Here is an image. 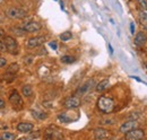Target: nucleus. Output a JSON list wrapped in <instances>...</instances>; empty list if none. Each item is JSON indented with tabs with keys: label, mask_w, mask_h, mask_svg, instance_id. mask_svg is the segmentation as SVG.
<instances>
[{
	"label": "nucleus",
	"mask_w": 147,
	"mask_h": 140,
	"mask_svg": "<svg viewBox=\"0 0 147 140\" xmlns=\"http://www.w3.org/2000/svg\"><path fill=\"white\" fill-rule=\"evenodd\" d=\"M125 135H126V139L128 140H140L145 137V131L143 129L135 128V129L130 130Z\"/></svg>",
	"instance_id": "39448f33"
},
{
	"label": "nucleus",
	"mask_w": 147,
	"mask_h": 140,
	"mask_svg": "<svg viewBox=\"0 0 147 140\" xmlns=\"http://www.w3.org/2000/svg\"><path fill=\"white\" fill-rule=\"evenodd\" d=\"M5 106H6L5 101L3 100H0V108H5Z\"/></svg>",
	"instance_id": "2f4dec72"
},
{
	"label": "nucleus",
	"mask_w": 147,
	"mask_h": 140,
	"mask_svg": "<svg viewBox=\"0 0 147 140\" xmlns=\"http://www.w3.org/2000/svg\"><path fill=\"white\" fill-rule=\"evenodd\" d=\"M6 63H7V60H6V58H0V68L5 67V66H6Z\"/></svg>",
	"instance_id": "cd10ccee"
},
{
	"label": "nucleus",
	"mask_w": 147,
	"mask_h": 140,
	"mask_svg": "<svg viewBox=\"0 0 147 140\" xmlns=\"http://www.w3.org/2000/svg\"><path fill=\"white\" fill-rule=\"evenodd\" d=\"M60 5H61V9L63 10V2H62V1H60Z\"/></svg>",
	"instance_id": "f704fd0d"
},
{
	"label": "nucleus",
	"mask_w": 147,
	"mask_h": 140,
	"mask_svg": "<svg viewBox=\"0 0 147 140\" xmlns=\"http://www.w3.org/2000/svg\"><path fill=\"white\" fill-rule=\"evenodd\" d=\"M100 123L103 124V125H112V124L115 123V120H114V119H111V118H105V119L101 120Z\"/></svg>",
	"instance_id": "5701e85b"
},
{
	"label": "nucleus",
	"mask_w": 147,
	"mask_h": 140,
	"mask_svg": "<svg viewBox=\"0 0 147 140\" xmlns=\"http://www.w3.org/2000/svg\"><path fill=\"white\" fill-rule=\"evenodd\" d=\"M138 19L140 25L144 27V30L147 31V10H140L138 14Z\"/></svg>",
	"instance_id": "dca6fc26"
},
{
	"label": "nucleus",
	"mask_w": 147,
	"mask_h": 140,
	"mask_svg": "<svg viewBox=\"0 0 147 140\" xmlns=\"http://www.w3.org/2000/svg\"><path fill=\"white\" fill-rule=\"evenodd\" d=\"M24 60H25V63L31 65V63L33 62V57H32V55H27V57L24 58Z\"/></svg>",
	"instance_id": "a878e982"
},
{
	"label": "nucleus",
	"mask_w": 147,
	"mask_h": 140,
	"mask_svg": "<svg viewBox=\"0 0 147 140\" xmlns=\"http://www.w3.org/2000/svg\"><path fill=\"white\" fill-rule=\"evenodd\" d=\"M146 68H147V63H146Z\"/></svg>",
	"instance_id": "e433bc0d"
},
{
	"label": "nucleus",
	"mask_w": 147,
	"mask_h": 140,
	"mask_svg": "<svg viewBox=\"0 0 147 140\" xmlns=\"http://www.w3.org/2000/svg\"><path fill=\"white\" fill-rule=\"evenodd\" d=\"M17 130L23 133H30L34 129V124L31 122H20L17 124Z\"/></svg>",
	"instance_id": "f8f14e48"
},
{
	"label": "nucleus",
	"mask_w": 147,
	"mask_h": 140,
	"mask_svg": "<svg viewBox=\"0 0 147 140\" xmlns=\"http://www.w3.org/2000/svg\"><path fill=\"white\" fill-rule=\"evenodd\" d=\"M7 16L11 19H23L27 16V13L23 8H17V7H11L7 10Z\"/></svg>",
	"instance_id": "f03ea898"
},
{
	"label": "nucleus",
	"mask_w": 147,
	"mask_h": 140,
	"mask_svg": "<svg viewBox=\"0 0 147 140\" xmlns=\"http://www.w3.org/2000/svg\"><path fill=\"white\" fill-rule=\"evenodd\" d=\"M142 10H147V0H137Z\"/></svg>",
	"instance_id": "393cba45"
},
{
	"label": "nucleus",
	"mask_w": 147,
	"mask_h": 140,
	"mask_svg": "<svg viewBox=\"0 0 147 140\" xmlns=\"http://www.w3.org/2000/svg\"><path fill=\"white\" fill-rule=\"evenodd\" d=\"M2 1H3V0H0V3H1V2H2Z\"/></svg>",
	"instance_id": "c9c22d12"
},
{
	"label": "nucleus",
	"mask_w": 147,
	"mask_h": 140,
	"mask_svg": "<svg viewBox=\"0 0 147 140\" xmlns=\"http://www.w3.org/2000/svg\"><path fill=\"white\" fill-rule=\"evenodd\" d=\"M97 108L103 113H111L114 108V101L108 96H101L97 100Z\"/></svg>",
	"instance_id": "f257e3e1"
},
{
	"label": "nucleus",
	"mask_w": 147,
	"mask_h": 140,
	"mask_svg": "<svg viewBox=\"0 0 147 140\" xmlns=\"http://www.w3.org/2000/svg\"><path fill=\"white\" fill-rule=\"evenodd\" d=\"M58 120H59L60 122H62V123H70V122H73V121H75L76 119H73V118H70L68 113L63 112V113H60V114H58Z\"/></svg>",
	"instance_id": "f3484780"
},
{
	"label": "nucleus",
	"mask_w": 147,
	"mask_h": 140,
	"mask_svg": "<svg viewBox=\"0 0 147 140\" xmlns=\"http://www.w3.org/2000/svg\"><path fill=\"white\" fill-rule=\"evenodd\" d=\"M19 69V65L18 63H11L10 66H8V68L6 70L7 73H16Z\"/></svg>",
	"instance_id": "412c9836"
},
{
	"label": "nucleus",
	"mask_w": 147,
	"mask_h": 140,
	"mask_svg": "<svg viewBox=\"0 0 147 140\" xmlns=\"http://www.w3.org/2000/svg\"><path fill=\"white\" fill-rule=\"evenodd\" d=\"M45 42V36H34L27 40L26 42V46L28 49H35L37 46L42 45Z\"/></svg>",
	"instance_id": "423d86ee"
},
{
	"label": "nucleus",
	"mask_w": 147,
	"mask_h": 140,
	"mask_svg": "<svg viewBox=\"0 0 147 140\" xmlns=\"http://www.w3.org/2000/svg\"><path fill=\"white\" fill-rule=\"evenodd\" d=\"M130 78H132V79H135V80H137V81H139V83H143V84H145V85H147L146 83H144V81H143V80H142V79H140L139 77H137V76H131Z\"/></svg>",
	"instance_id": "c85d7f7f"
},
{
	"label": "nucleus",
	"mask_w": 147,
	"mask_h": 140,
	"mask_svg": "<svg viewBox=\"0 0 147 140\" xmlns=\"http://www.w3.org/2000/svg\"><path fill=\"white\" fill-rule=\"evenodd\" d=\"M22 94H23V96H25V97H31L32 94H33V88H32V86H30V85L23 86V87H22Z\"/></svg>",
	"instance_id": "6ab92c4d"
},
{
	"label": "nucleus",
	"mask_w": 147,
	"mask_h": 140,
	"mask_svg": "<svg viewBox=\"0 0 147 140\" xmlns=\"http://www.w3.org/2000/svg\"><path fill=\"white\" fill-rule=\"evenodd\" d=\"M9 102L10 104L13 105H22L23 104V101H22V96L19 95V93L15 89L10 93L9 95Z\"/></svg>",
	"instance_id": "ddd939ff"
},
{
	"label": "nucleus",
	"mask_w": 147,
	"mask_h": 140,
	"mask_svg": "<svg viewBox=\"0 0 147 140\" xmlns=\"http://www.w3.org/2000/svg\"><path fill=\"white\" fill-rule=\"evenodd\" d=\"M137 120H128V121H126L125 123H122V125L120 127V132L121 133H127L128 131L130 130H132V129H135V128H137Z\"/></svg>",
	"instance_id": "1a4fd4ad"
},
{
	"label": "nucleus",
	"mask_w": 147,
	"mask_h": 140,
	"mask_svg": "<svg viewBox=\"0 0 147 140\" xmlns=\"http://www.w3.org/2000/svg\"><path fill=\"white\" fill-rule=\"evenodd\" d=\"M16 138V136L14 133H10V132H5L3 136L1 137V139H5V140H14Z\"/></svg>",
	"instance_id": "b1692460"
},
{
	"label": "nucleus",
	"mask_w": 147,
	"mask_h": 140,
	"mask_svg": "<svg viewBox=\"0 0 147 140\" xmlns=\"http://www.w3.org/2000/svg\"><path fill=\"white\" fill-rule=\"evenodd\" d=\"M0 52H7V48L3 41H0Z\"/></svg>",
	"instance_id": "bb28decb"
},
{
	"label": "nucleus",
	"mask_w": 147,
	"mask_h": 140,
	"mask_svg": "<svg viewBox=\"0 0 147 140\" xmlns=\"http://www.w3.org/2000/svg\"><path fill=\"white\" fill-rule=\"evenodd\" d=\"M45 138L47 139H61L62 135H61V132L59 130H57L55 128L51 127V128L45 130Z\"/></svg>",
	"instance_id": "9d476101"
},
{
	"label": "nucleus",
	"mask_w": 147,
	"mask_h": 140,
	"mask_svg": "<svg viewBox=\"0 0 147 140\" xmlns=\"http://www.w3.org/2000/svg\"><path fill=\"white\" fill-rule=\"evenodd\" d=\"M108 46H109V50H110V54H113V48H112V45L109 43V44H108Z\"/></svg>",
	"instance_id": "473e14b6"
},
{
	"label": "nucleus",
	"mask_w": 147,
	"mask_h": 140,
	"mask_svg": "<svg viewBox=\"0 0 147 140\" xmlns=\"http://www.w3.org/2000/svg\"><path fill=\"white\" fill-rule=\"evenodd\" d=\"M61 62L62 63H67V65H70V63H74L75 61H76V59L71 57V55H63V57H61Z\"/></svg>",
	"instance_id": "aec40b11"
},
{
	"label": "nucleus",
	"mask_w": 147,
	"mask_h": 140,
	"mask_svg": "<svg viewBox=\"0 0 147 140\" xmlns=\"http://www.w3.org/2000/svg\"><path fill=\"white\" fill-rule=\"evenodd\" d=\"M95 79H90V80H87L86 83H84L80 87L78 88L77 90H76V96H83V95H85V94H87L88 92H91L93 89V87H95Z\"/></svg>",
	"instance_id": "20e7f679"
},
{
	"label": "nucleus",
	"mask_w": 147,
	"mask_h": 140,
	"mask_svg": "<svg viewBox=\"0 0 147 140\" xmlns=\"http://www.w3.org/2000/svg\"><path fill=\"white\" fill-rule=\"evenodd\" d=\"M49 45H50V46H51V48H52L53 50H57V48H58V46H57V43H55V42H50V43H49Z\"/></svg>",
	"instance_id": "7c9ffc66"
},
{
	"label": "nucleus",
	"mask_w": 147,
	"mask_h": 140,
	"mask_svg": "<svg viewBox=\"0 0 147 140\" xmlns=\"http://www.w3.org/2000/svg\"><path fill=\"white\" fill-rule=\"evenodd\" d=\"M130 32L132 35H135V24L134 23H130Z\"/></svg>",
	"instance_id": "c756f323"
},
{
	"label": "nucleus",
	"mask_w": 147,
	"mask_h": 140,
	"mask_svg": "<svg viewBox=\"0 0 147 140\" xmlns=\"http://www.w3.org/2000/svg\"><path fill=\"white\" fill-rule=\"evenodd\" d=\"M22 28L25 31V32H28V33H34V32H37L42 28V25L37 22H34V20H30L27 23H25Z\"/></svg>",
	"instance_id": "0eeeda50"
},
{
	"label": "nucleus",
	"mask_w": 147,
	"mask_h": 140,
	"mask_svg": "<svg viewBox=\"0 0 147 140\" xmlns=\"http://www.w3.org/2000/svg\"><path fill=\"white\" fill-rule=\"evenodd\" d=\"M71 37H73V34H71V32H69V31L63 32L62 34H60V40H61V41H63V42H66V41L70 40Z\"/></svg>",
	"instance_id": "4be33fe9"
},
{
	"label": "nucleus",
	"mask_w": 147,
	"mask_h": 140,
	"mask_svg": "<svg viewBox=\"0 0 147 140\" xmlns=\"http://www.w3.org/2000/svg\"><path fill=\"white\" fill-rule=\"evenodd\" d=\"M147 43V36L144 32H138L135 36V44L137 46H144Z\"/></svg>",
	"instance_id": "4468645a"
},
{
	"label": "nucleus",
	"mask_w": 147,
	"mask_h": 140,
	"mask_svg": "<svg viewBox=\"0 0 147 140\" xmlns=\"http://www.w3.org/2000/svg\"><path fill=\"white\" fill-rule=\"evenodd\" d=\"M63 106L67 108H77L80 106V100L77 96H70L63 102Z\"/></svg>",
	"instance_id": "6e6552de"
},
{
	"label": "nucleus",
	"mask_w": 147,
	"mask_h": 140,
	"mask_svg": "<svg viewBox=\"0 0 147 140\" xmlns=\"http://www.w3.org/2000/svg\"><path fill=\"white\" fill-rule=\"evenodd\" d=\"M3 36H5V31L0 28V38H1V37H3Z\"/></svg>",
	"instance_id": "72a5a7b5"
},
{
	"label": "nucleus",
	"mask_w": 147,
	"mask_h": 140,
	"mask_svg": "<svg viewBox=\"0 0 147 140\" xmlns=\"http://www.w3.org/2000/svg\"><path fill=\"white\" fill-rule=\"evenodd\" d=\"M109 86H110V80L107 78V79H103V80H101L98 84H96V85H95V89H96V92H98V93H102V92L107 90Z\"/></svg>",
	"instance_id": "2eb2a0df"
},
{
	"label": "nucleus",
	"mask_w": 147,
	"mask_h": 140,
	"mask_svg": "<svg viewBox=\"0 0 147 140\" xmlns=\"http://www.w3.org/2000/svg\"><path fill=\"white\" fill-rule=\"evenodd\" d=\"M3 42L6 44L7 48V52H9L10 54H16L17 50H18V43L16 41V38H14L13 36H5Z\"/></svg>",
	"instance_id": "7ed1b4c3"
},
{
	"label": "nucleus",
	"mask_w": 147,
	"mask_h": 140,
	"mask_svg": "<svg viewBox=\"0 0 147 140\" xmlns=\"http://www.w3.org/2000/svg\"><path fill=\"white\" fill-rule=\"evenodd\" d=\"M31 113H32V115L36 119V120H45L47 118H48V114L47 113H44V112H40V111H36V110H32L31 111Z\"/></svg>",
	"instance_id": "a211bd4d"
},
{
	"label": "nucleus",
	"mask_w": 147,
	"mask_h": 140,
	"mask_svg": "<svg viewBox=\"0 0 147 140\" xmlns=\"http://www.w3.org/2000/svg\"><path fill=\"white\" fill-rule=\"evenodd\" d=\"M93 133H94L95 139H107V138L110 137V131H108V130L104 129V128H97V129H94Z\"/></svg>",
	"instance_id": "9b49d317"
}]
</instances>
